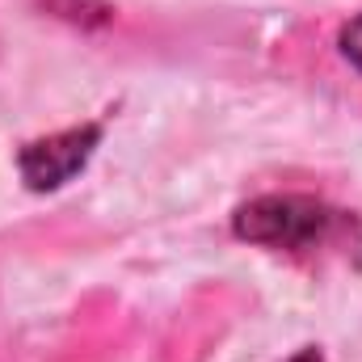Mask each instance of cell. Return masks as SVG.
Listing matches in <instances>:
<instances>
[{"label":"cell","instance_id":"4","mask_svg":"<svg viewBox=\"0 0 362 362\" xmlns=\"http://www.w3.org/2000/svg\"><path fill=\"white\" fill-rule=\"evenodd\" d=\"M291 362H320V354H316V350H299Z\"/></svg>","mask_w":362,"mask_h":362},{"label":"cell","instance_id":"3","mask_svg":"<svg viewBox=\"0 0 362 362\" xmlns=\"http://www.w3.org/2000/svg\"><path fill=\"white\" fill-rule=\"evenodd\" d=\"M341 51H346V59L362 72V17H354V21L341 30Z\"/></svg>","mask_w":362,"mask_h":362},{"label":"cell","instance_id":"2","mask_svg":"<svg viewBox=\"0 0 362 362\" xmlns=\"http://www.w3.org/2000/svg\"><path fill=\"white\" fill-rule=\"evenodd\" d=\"M101 139V127H76V131H59L51 139H34L21 148L17 165H21V177L30 189H55L72 177L76 169H85V160L93 156Z\"/></svg>","mask_w":362,"mask_h":362},{"label":"cell","instance_id":"1","mask_svg":"<svg viewBox=\"0 0 362 362\" xmlns=\"http://www.w3.org/2000/svg\"><path fill=\"white\" fill-rule=\"evenodd\" d=\"M337 228H341V211H333L316 198H303V194L253 198L236 211V236L240 240L286 249V253H312L325 240H333Z\"/></svg>","mask_w":362,"mask_h":362}]
</instances>
